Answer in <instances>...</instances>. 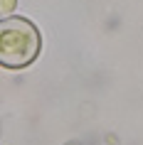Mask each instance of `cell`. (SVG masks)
I'll use <instances>...</instances> for the list:
<instances>
[{
  "instance_id": "cell-1",
  "label": "cell",
  "mask_w": 143,
  "mask_h": 145,
  "mask_svg": "<svg viewBox=\"0 0 143 145\" xmlns=\"http://www.w3.org/2000/svg\"><path fill=\"white\" fill-rule=\"evenodd\" d=\"M40 32L25 17L0 20V64L8 69L30 67L40 54Z\"/></svg>"
}]
</instances>
